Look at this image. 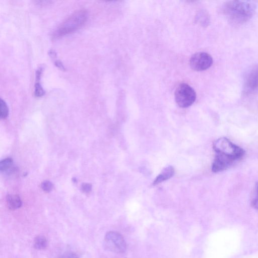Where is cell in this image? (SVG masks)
<instances>
[{
  "instance_id": "4fadbf2b",
  "label": "cell",
  "mask_w": 258,
  "mask_h": 258,
  "mask_svg": "<svg viewBox=\"0 0 258 258\" xmlns=\"http://www.w3.org/2000/svg\"><path fill=\"white\" fill-rule=\"evenodd\" d=\"M34 93L35 96L38 97L42 96L45 93L39 81H36L34 85Z\"/></svg>"
},
{
  "instance_id": "8992f818",
  "label": "cell",
  "mask_w": 258,
  "mask_h": 258,
  "mask_svg": "<svg viewBox=\"0 0 258 258\" xmlns=\"http://www.w3.org/2000/svg\"><path fill=\"white\" fill-rule=\"evenodd\" d=\"M211 55L205 52H199L193 54L190 58L191 68L196 71H203L209 69L213 63Z\"/></svg>"
},
{
  "instance_id": "277c9868",
  "label": "cell",
  "mask_w": 258,
  "mask_h": 258,
  "mask_svg": "<svg viewBox=\"0 0 258 258\" xmlns=\"http://www.w3.org/2000/svg\"><path fill=\"white\" fill-rule=\"evenodd\" d=\"M175 100L177 105L182 108L191 105L196 99V93L194 89L186 83H181L176 88Z\"/></svg>"
},
{
  "instance_id": "30bf717a",
  "label": "cell",
  "mask_w": 258,
  "mask_h": 258,
  "mask_svg": "<svg viewBox=\"0 0 258 258\" xmlns=\"http://www.w3.org/2000/svg\"><path fill=\"white\" fill-rule=\"evenodd\" d=\"M47 245V241L46 238L41 235L37 236L34 241V246L37 249H44Z\"/></svg>"
},
{
  "instance_id": "2e32d148",
  "label": "cell",
  "mask_w": 258,
  "mask_h": 258,
  "mask_svg": "<svg viewBox=\"0 0 258 258\" xmlns=\"http://www.w3.org/2000/svg\"><path fill=\"white\" fill-rule=\"evenodd\" d=\"M81 188L83 191L85 192H89L92 189V185L90 183H84L81 186Z\"/></svg>"
},
{
  "instance_id": "3957f363",
  "label": "cell",
  "mask_w": 258,
  "mask_h": 258,
  "mask_svg": "<svg viewBox=\"0 0 258 258\" xmlns=\"http://www.w3.org/2000/svg\"><path fill=\"white\" fill-rule=\"evenodd\" d=\"M88 16V11L84 9L74 12L59 25L53 37L57 38L76 31L86 23Z\"/></svg>"
},
{
  "instance_id": "9c48e42d",
  "label": "cell",
  "mask_w": 258,
  "mask_h": 258,
  "mask_svg": "<svg viewBox=\"0 0 258 258\" xmlns=\"http://www.w3.org/2000/svg\"><path fill=\"white\" fill-rule=\"evenodd\" d=\"M6 203L8 208L12 210L20 208L22 203L21 198L17 195H8L6 197Z\"/></svg>"
},
{
  "instance_id": "ac0fdd59",
  "label": "cell",
  "mask_w": 258,
  "mask_h": 258,
  "mask_svg": "<svg viewBox=\"0 0 258 258\" xmlns=\"http://www.w3.org/2000/svg\"><path fill=\"white\" fill-rule=\"evenodd\" d=\"M61 258H78V257L73 253H68L63 255Z\"/></svg>"
},
{
  "instance_id": "7c38bea8",
  "label": "cell",
  "mask_w": 258,
  "mask_h": 258,
  "mask_svg": "<svg viewBox=\"0 0 258 258\" xmlns=\"http://www.w3.org/2000/svg\"><path fill=\"white\" fill-rule=\"evenodd\" d=\"M9 114V108L6 102L1 98L0 100V116L5 119L7 117Z\"/></svg>"
},
{
  "instance_id": "9a60e30c",
  "label": "cell",
  "mask_w": 258,
  "mask_h": 258,
  "mask_svg": "<svg viewBox=\"0 0 258 258\" xmlns=\"http://www.w3.org/2000/svg\"><path fill=\"white\" fill-rule=\"evenodd\" d=\"M41 186L44 191L49 192L52 189L53 184L50 181L45 180L42 182Z\"/></svg>"
},
{
  "instance_id": "ba28073f",
  "label": "cell",
  "mask_w": 258,
  "mask_h": 258,
  "mask_svg": "<svg viewBox=\"0 0 258 258\" xmlns=\"http://www.w3.org/2000/svg\"><path fill=\"white\" fill-rule=\"evenodd\" d=\"M174 174V169L172 166H168L163 169L154 179L153 184L156 185L172 177Z\"/></svg>"
},
{
  "instance_id": "8fae6325",
  "label": "cell",
  "mask_w": 258,
  "mask_h": 258,
  "mask_svg": "<svg viewBox=\"0 0 258 258\" xmlns=\"http://www.w3.org/2000/svg\"><path fill=\"white\" fill-rule=\"evenodd\" d=\"M13 160L11 158H7L0 162V170L2 172L7 171L11 170L13 167Z\"/></svg>"
},
{
  "instance_id": "5bb4252c",
  "label": "cell",
  "mask_w": 258,
  "mask_h": 258,
  "mask_svg": "<svg viewBox=\"0 0 258 258\" xmlns=\"http://www.w3.org/2000/svg\"><path fill=\"white\" fill-rule=\"evenodd\" d=\"M251 205L254 209L258 210V182L255 185L254 192L251 200Z\"/></svg>"
},
{
  "instance_id": "6da1fadb",
  "label": "cell",
  "mask_w": 258,
  "mask_h": 258,
  "mask_svg": "<svg viewBox=\"0 0 258 258\" xmlns=\"http://www.w3.org/2000/svg\"><path fill=\"white\" fill-rule=\"evenodd\" d=\"M216 155L212 163V170L218 173L229 168L236 161L242 158L244 150L228 139L222 137L213 143Z\"/></svg>"
},
{
  "instance_id": "52a82bcc",
  "label": "cell",
  "mask_w": 258,
  "mask_h": 258,
  "mask_svg": "<svg viewBox=\"0 0 258 258\" xmlns=\"http://www.w3.org/2000/svg\"><path fill=\"white\" fill-rule=\"evenodd\" d=\"M244 86L246 93H253L258 90V64L252 67L246 74Z\"/></svg>"
},
{
  "instance_id": "7a4b0ae2",
  "label": "cell",
  "mask_w": 258,
  "mask_h": 258,
  "mask_svg": "<svg viewBox=\"0 0 258 258\" xmlns=\"http://www.w3.org/2000/svg\"><path fill=\"white\" fill-rule=\"evenodd\" d=\"M255 8L250 2L231 1L224 4L222 11L232 23L239 25L246 22L252 17Z\"/></svg>"
},
{
  "instance_id": "e0dca14e",
  "label": "cell",
  "mask_w": 258,
  "mask_h": 258,
  "mask_svg": "<svg viewBox=\"0 0 258 258\" xmlns=\"http://www.w3.org/2000/svg\"><path fill=\"white\" fill-rule=\"evenodd\" d=\"M53 60V62L54 63V64L59 69L63 70V71H64L66 69V68H64V67L63 66L62 63L59 60L55 58Z\"/></svg>"
},
{
  "instance_id": "5b68a950",
  "label": "cell",
  "mask_w": 258,
  "mask_h": 258,
  "mask_svg": "<svg viewBox=\"0 0 258 258\" xmlns=\"http://www.w3.org/2000/svg\"><path fill=\"white\" fill-rule=\"evenodd\" d=\"M104 245L107 249L116 253H123L126 248L123 237L116 231H109L106 234Z\"/></svg>"
}]
</instances>
